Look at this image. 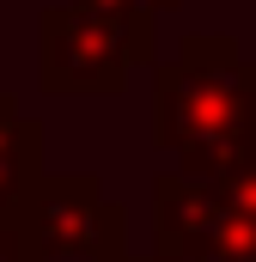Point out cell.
Returning a JSON list of instances; mask_svg holds the SVG:
<instances>
[{"instance_id": "6da1fadb", "label": "cell", "mask_w": 256, "mask_h": 262, "mask_svg": "<svg viewBox=\"0 0 256 262\" xmlns=\"http://www.w3.org/2000/svg\"><path fill=\"white\" fill-rule=\"evenodd\" d=\"M153 140L177 171L220 183L256 152V61L226 31H183L177 55L153 67Z\"/></svg>"}, {"instance_id": "7a4b0ae2", "label": "cell", "mask_w": 256, "mask_h": 262, "mask_svg": "<svg viewBox=\"0 0 256 262\" xmlns=\"http://www.w3.org/2000/svg\"><path fill=\"white\" fill-rule=\"evenodd\" d=\"M128 67H159V18L73 0L37 12V85L49 98H116L128 92Z\"/></svg>"}, {"instance_id": "3957f363", "label": "cell", "mask_w": 256, "mask_h": 262, "mask_svg": "<svg viewBox=\"0 0 256 262\" xmlns=\"http://www.w3.org/2000/svg\"><path fill=\"white\" fill-rule=\"evenodd\" d=\"M31 250L37 262H116L128 256V213L122 201L104 195V177L98 171H49L43 195L31 201Z\"/></svg>"}, {"instance_id": "277c9868", "label": "cell", "mask_w": 256, "mask_h": 262, "mask_svg": "<svg viewBox=\"0 0 256 262\" xmlns=\"http://www.w3.org/2000/svg\"><path fill=\"white\" fill-rule=\"evenodd\" d=\"M220 220H226V201H220L214 183L183 177V171H159L153 177V244H159V256L189 262L214 238Z\"/></svg>"}, {"instance_id": "5b68a950", "label": "cell", "mask_w": 256, "mask_h": 262, "mask_svg": "<svg viewBox=\"0 0 256 262\" xmlns=\"http://www.w3.org/2000/svg\"><path fill=\"white\" fill-rule=\"evenodd\" d=\"M43 183V122L25 116L12 92H0V226H25Z\"/></svg>"}, {"instance_id": "8992f818", "label": "cell", "mask_w": 256, "mask_h": 262, "mask_svg": "<svg viewBox=\"0 0 256 262\" xmlns=\"http://www.w3.org/2000/svg\"><path fill=\"white\" fill-rule=\"evenodd\" d=\"M195 256H220V262H256V220L226 207V220L214 226V238L195 250Z\"/></svg>"}, {"instance_id": "52a82bcc", "label": "cell", "mask_w": 256, "mask_h": 262, "mask_svg": "<svg viewBox=\"0 0 256 262\" xmlns=\"http://www.w3.org/2000/svg\"><path fill=\"white\" fill-rule=\"evenodd\" d=\"M214 189H220L226 207H238V213H250V220H256V152H244V159H238Z\"/></svg>"}, {"instance_id": "ba28073f", "label": "cell", "mask_w": 256, "mask_h": 262, "mask_svg": "<svg viewBox=\"0 0 256 262\" xmlns=\"http://www.w3.org/2000/svg\"><path fill=\"white\" fill-rule=\"evenodd\" d=\"M0 262H37L31 232H25V226H0Z\"/></svg>"}, {"instance_id": "9c48e42d", "label": "cell", "mask_w": 256, "mask_h": 262, "mask_svg": "<svg viewBox=\"0 0 256 262\" xmlns=\"http://www.w3.org/2000/svg\"><path fill=\"white\" fill-rule=\"evenodd\" d=\"M134 12H146V18H171V12H183V0H128Z\"/></svg>"}, {"instance_id": "30bf717a", "label": "cell", "mask_w": 256, "mask_h": 262, "mask_svg": "<svg viewBox=\"0 0 256 262\" xmlns=\"http://www.w3.org/2000/svg\"><path fill=\"white\" fill-rule=\"evenodd\" d=\"M116 262H171V256H159V250H153V256H116Z\"/></svg>"}, {"instance_id": "8fae6325", "label": "cell", "mask_w": 256, "mask_h": 262, "mask_svg": "<svg viewBox=\"0 0 256 262\" xmlns=\"http://www.w3.org/2000/svg\"><path fill=\"white\" fill-rule=\"evenodd\" d=\"M189 262H220V256H189Z\"/></svg>"}]
</instances>
